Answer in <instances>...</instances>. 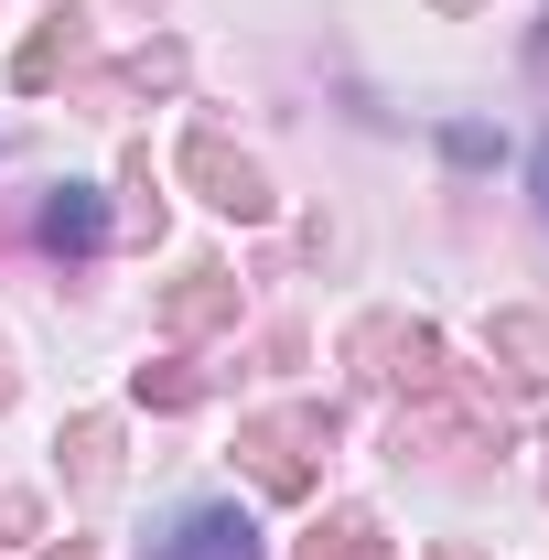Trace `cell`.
Instances as JSON below:
<instances>
[{
	"label": "cell",
	"instance_id": "cell-2",
	"mask_svg": "<svg viewBox=\"0 0 549 560\" xmlns=\"http://www.w3.org/2000/svg\"><path fill=\"white\" fill-rule=\"evenodd\" d=\"M539 195H549V151H539Z\"/></svg>",
	"mask_w": 549,
	"mask_h": 560
},
{
	"label": "cell",
	"instance_id": "cell-1",
	"mask_svg": "<svg viewBox=\"0 0 549 560\" xmlns=\"http://www.w3.org/2000/svg\"><path fill=\"white\" fill-rule=\"evenodd\" d=\"M151 560H259V528H248V506H195Z\"/></svg>",
	"mask_w": 549,
	"mask_h": 560
}]
</instances>
